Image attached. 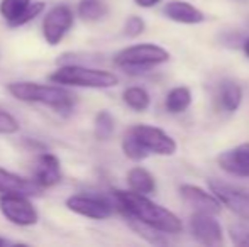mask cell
Wrapping results in <instances>:
<instances>
[{
  "label": "cell",
  "mask_w": 249,
  "mask_h": 247,
  "mask_svg": "<svg viewBox=\"0 0 249 247\" xmlns=\"http://www.w3.org/2000/svg\"><path fill=\"white\" fill-rule=\"evenodd\" d=\"M44 10V2H31V5L26 9V12L22 14V16L19 17L17 20H14L10 26L12 27H17V26H22V24H27V22H31V20L34 19V17H37L41 12Z\"/></svg>",
  "instance_id": "cell-28"
},
{
  "label": "cell",
  "mask_w": 249,
  "mask_h": 247,
  "mask_svg": "<svg viewBox=\"0 0 249 247\" xmlns=\"http://www.w3.org/2000/svg\"><path fill=\"white\" fill-rule=\"evenodd\" d=\"M12 242H9V241H5V239H2L0 237V247H3V246H10Z\"/></svg>",
  "instance_id": "cell-31"
},
{
  "label": "cell",
  "mask_w": 249,
  "mask_h": 247,
  "mask_svg": "<svg viewBox=\"0 0 249 247\" xmlns=\"http://www.w3.org/2000/svg\"><path fill=\"white\" fill-rule=\"evenodd\" d=\"M163 16L166 19L173 20L178 24H187V26H195V24H202L207 20L205 14L200 9H197L192 3L185 2V0H171L163 7Z\"/></svg>",
  "instance_id": "cell-13"
},
{
  "label": "cell",
  "mask_w": 249,
  "mask_h": 247,
  "mask_svg": "<svg viewBox=\"0 0 249 247\" xmlns=\"http://www.w3.org/2000/svg\"><path fill=\"white\" fill-rule=\"evenodd\" d=\"M180 197L183 198V201L192 207L195 212H205V214H213L217 215L222 210V203L215 195L210 191L207 193L205 190H202L200 186L195 185H181L180 186Z\"/></svg>",
  "instance_id": "cell-12"
},
{
  "label": "cell",
  "mask_w": 249,
  "mask_h": 247,
  "mask_svg": "<svg viewBox=\"0 0 249 247\" xmlns=\"http://www.w3.org/2000/svg\"><path fill=\"white\" fill-rule=\"evenodd\" d=\"M20 125L17 122V119L12 114L5 112L3 109H0V134H16L19 132Z\"/></svg>",
  "instance_id": "cell-27"
},
{
  "label": "cell",
  "mask_w": 249,
  "mask_h": 247,
  "mask_svg": "<svg viewBox=\"0 0 249 247\" xmlns=\"http://www.w3.org/2000/svg\"><path fill=\"white\" fill-rule=\"evenodd\" d=\"M41 188L36 180H27L17 173L0 168V193H17L26 197H39Z\"/></svg>",
  "instance_id": "cell-15"
},
{
  "label": "cell",
  "mask_w": 249,
  "mask_h": 247,
  "mask_svg": "<svg viewBox=\"0 0 249 247\" xmlns=\"http://www.w3.org/2000/svg\"><path fill=\"white\" fill-rule=\"evenodd\" d=\"M190 234L197 242L209 247L224 244V231L213 214L194 212L190 217Z\"/></svg>",
  "instance_id": "cell-8"
},
{
  "label": "cell",
  "mask_w": 249,
  "mask_h": 247,
  "mask_svg": "<svg viewBox=\"0 0 249 247\" xmlns=\"http://www.w3.org/2000/svg\"><path fill=\"white\" fill-rule=\"evenodd\" d=\"M122 152L125 158H129L131 161H144L146 158L151 154L148 149L127 131V134L122 139Z\"/></svg>",
  "instance_id": "cell-22"
},
{
  "label": "cell",
  "mask_w": 249,
  "mask_h": 247,
  "mask_svg": "<svg viewBox=\"0 0 249 247\" xmlns=\"http://www.w3.org/2000/svg\"><path fill=\"white\" fill-rule=\"evenodd\" d=\"M73 12L68 5H56L43 20V36L48 44L56 46L63 41L73 26Z\"/></svg>",
  "instance_id": "cell-9"
},
{
  "label": "cell",
  "mask_w": 249,
  "mask_h": 247,
  "mask_svg": "<svg viewBox=\"0 0 249 247\" xmlns=\"http://www.w3.org/2000/svg\"><path fill=\"white\" fill-rule=\"evenodd\" d=\"M144 31H146V22L142 17H139V16L127 17V20H125V24H124V36L138 37V36H141Z\"/></svg>",
  "instance_id": "cell-26"
},
{
  "label": "cell",
  "mask_w": 249,
  "mask_h": 247,
  "mask_svg": "<svg viewBox=\"0 0 249 247\" xmlns=\"http://www.w3.org/2000/svg\"><path fill=\"white\" fill-rule=\"evenodd\" d=\"M192 103V92L187 86H175L168 92L164 107L170 114H181L190 107Z\"/></svg>",
  "instance_id": "cell-19"
},
{
  "label": "cell",
  "mask_w": 249,
  "mask_h": 247,
  "mask_svg": "<svg viewBox=\"0 0 249 247\" xmlns=\"http://www.w3.org/2000/svg\"><path fill=\"white\" fill-rule=\"evenodd\" d=\"M243 51H244V54H246V56L249 58V37L243 43Z\"/></svg>",
  "instance_id": "cell-30"
},
{
  "label": "cell",
  "mask_w": 249,
  "mask_h": 247,
  "mask_svg": "<svg viewBox=\"0 0 249 247\" xmlns=\"http://www.w3.org/2000/svg\"><path fill=\"white\" fill-rule=\"evenodd\" d=\"M61 166L59 159L51 152H43L39 154L34 168V180L41 188H51L61 181Z\"/></svg>",
  "instance_id": "cell-14"
},
{
  "label": "cell",
  "mask_w": 249,
  "mask_h": 247,
  "mask_svg": "<svg viewBox=\"0 0 249 247\" xmlns=\"http://www.w3.org/2000/svg\"><path fill=\"white\" fill-rule=\"evenodd\" d=\"M66 208L73 214L82 217L93 218V220H105L112 215V205L104 198L97 197H83V195H73L66 198Z\"/></svg>",
  "instance_id": "cell-10"
},
{
  "label": "cell",
  "mask_w": 249,
  "mask_h": 247,
  "mask_svg": "<svg viewBox=\"0 0 249 247\" xmlns=\"http://www.w3.org/2000/svg\"><path fill=\"white\" fill-rule=\"evenodd\" d=\"M127 185L129 190L138 191L142 195H151L156 191V181H154V176L151 175L148 169L141 168V166H136L127 171Z\"/></svg>",
  "instance_id": "cell-17"
},
{
  "label": "cell",
  "mask_w": 249,
  "mask_h": 247,
  "mask_svg": "<svg viewBox=\"0 0 249 247\" xmlns=\"http://www.w3.org/2000/svg\"><path fill=\"white\" fill-rule=\"evenodd\" d=\"M243 103V88L239 83L232 82V80H226L220 83L219 88V105L222 110L232 114Z\"/></svg>",
  "instance_id": "cell-16"
},
{
  "label": "cell",
  "mask_w": 249,
  "mask_h": 247,
  "mask_svg": "<svg viewBox=\"0 0 249 247\" xmlns=\"http://www.w3.org/2000/svg\"><path fill=\"white\" fill-rule=\"evenodd\" d=\"M29 5L31 0H2L0 2V16L9 24H12L14 20H17L26 12Z\"/></svg>",
  "instance_id": "cell-23"
},
{
  "label": "cell",
  "mask_w": 249,
  "mask_h": 247,
  "mask_svg": "<svg viewBox=\"0 0 249 247\" xmlns=\"http://www.w3.org/2000/svg\"><path fill=\"white\" fill-rule=\"evenodd\" d=\"M217 163L229 175L237 178H249V142L220 152Z\"/></svg>",
  "instance_id": "cell-11"
},
{
  "label": "cell",
  "mask_w": 249,
  "mask_h": 247,
  "mask_svg": "<svg viewBox=\"0 0 249 247\" xmlns=\"http://www.w3.org/2000/svg\"><path fill=\"white\" fill-rule=\"evenodd\" d=\"M166 61H170V53L164 48L151 43H141L124 48L114 58V63L119 68L125 69V71L132 73V75L146 73L151 68L163 65Z\"/></svg>",
  "instance_id": "cell-4"
},
{
  "label": "cell",
  "mask_w": 249,
  "mask_h": 247,
  "mask_svg": "<svg viewBox=\"0 0 249 247\" xmlns=\"http://www.w3.org/2000/svg\"><path fill=\"white\" fill-rule=\"evenodd\" d=\"M50 80L56 85L80 86V88H112L119 83V78L112 71L99 68H89L83 65L59 66L50 75Z\"/></svg>",
  "instance_id": "cell-3"
},
{
  "label": "cell",
  "mask_w": 249,
  "mask_h": 247,
  "mask_svg": "<svg viewBox=\"0 0 249 247\" xmlns=\"http://www.w3.org/2000/svg\"><path fill=\"white\" fill-rule=\"evenodd\" d=\"M122 100L134 112H144L151 105L149 93L144 88H141V86H129V88H125L124 93H122Z\"/></svg>",
  "instance_id": "cell-20"
},
{
  "label": "cell",
  "mask_w": 249,
  "mask_h": 247,
  "mask_svg": "<svg viewBox=\"0 0 249 247\" xmlns=\"http://www.w3.org/2000/svg\"><path fill=\"white\" fill-rule=\"evenodd\" d=\"M7 92L20 102L43 103L61 115H68L75 107L73 95L61 86L41 85L34 82H14L7 85Z\"/></svg>",
  "instance_id": "cell-2"
},
{
  "label": "cell",
  "mask_w": 249,
  "mask_h": 247,
  "mask_svg": "<svg viewBox=\"0 0 249 247\" xmlns=\"http://www.w3.org/2000/svg\"><path fill=\"white\" fill-rule=\"evenodd\" d=\"M124 218L129 224V227H131L139 237L144 239L146 242H149V244H153V246H166L168 244L166 237H164V232H161V231H158V229L144 224V222H141L139 218L129 217V215H124Z\"/></svg>",
  "instance_id": "cell-18"
},
{
  "label": "cell",
  "mask_w": 249,
  "mask_h": 247,
  "mask_svg": "<svg viewBox=\"0 0 249 247\" xmlns=\"http://www.w3.org/2000/svg\"><path fill=\"white\" fill-rule=\"evenodd\" d=\"M134 2H136V5L142 7V9H151V7L158 5L161 0H134Z\"/></svg>",
  "instance_id": "cell-29"
},
{
  "label": "cell",
  "mask_w": 249,
  "mask_h": 247,
  "mask_svg": "<svg viewBox=\"0 0 249 247\" xmlns=\"http://www.w3.org/2000/svg\"><path fill=\"white\" fill-rule=\"evenodd\" d=\"M207 185H209L210 191L220 200L222 207L237 215L241 220L249 222V190L215 178L207 180Z\"/></svg>",
  "instance_id": "cell-5"
},
{
  "label": "cell",
  "mask_w": 249,
  "mask_h": 247,
  "mask_svg": "<svg viewBox=\"0 0 249 247\" xmlns=\"http://www.w3.org/2000/svg\"><path fill=\"white\" fill-rule=\"evenodd\" d=\"M108 9L100 0H82L78 3V17L85 22H97L107 16Z\"/></svg>",
  "instance_id": "cell-21"
},
{
  "label": "cell",
  "mask_w": 249,
  "mask_h": 247,
  "mask_svg": "<svg viewBox=\"0 0 249 247\" xmlns=\"http://www.w3.org/2000/svg\"><path fill=\"white\" fill-rule=\"evenodd\" d=\"M132 135L144 146L151 154L158 156H173L177 152V141L171 137L170 134L163 131L160 127H154V125L148 124H138L132 125L129 129Z\"/></svg>",
  "instance_id": "cell-6"
},
{
  "label": "cell",
  "mask_w": 249,
  "mask_h": 247,
  "mask_svg": "<svg viewBox=\"0 0 249 247\" xmlns=\"http://www.w3.org/2000/svg\"><path fill=\"white\" fill-rule=\"evenodd\" d=\"M231 242L237 247H249V225L234 224L229 227Z\"/></svg>",
  "instance_id": "cell-25"
},
{
  "label": "cell",
  "mask_w": 249,
  "mask_h": 247,
  "mask_svg": "<svg viewBox=\"0 0 249 247\" xmlns=\"http://www.w3.org/2000/svg\"><path fill=\"white\" fill-rule=\"evenodd\" d=\"M0 212L9 222L20 227L37 224V212L29 201V197L17 193H3L0 197Z\"/></svg>",
  "instance_id": "cell-7"
},
{
  "label": "cell",
  "mask_w": 249,
  "mask_h": 247,
  "mask_svg": "<svg viewBox=\"0 0 249 247\" xmlns=\"http://www.w3.org/2000/svg\"><path fill=\"white\" fill-rule=\"evenodd\" d=\"M112 195H114L115 205L119 207L122 215L139 218L144 224L170 235L180 234L183 231V224L180 218L171 210L149 200L148 195L138 193L132 190H114Z\"/></svg>",
  "instance_id": "cell-1"
},
{
  "label": "cell",
  "mask_w": 249,
  "mask_h": 247,
  "mask_svg": "<svg viewBox=\"0 0 249 247\" xmlns=\"http://www.w3.org/2000/svg\"><path fill=\"white\" fill-rule=\"evenodd\" d=\"M93 131H95V137L99 141L110 139V135L115 131V120L108 110H100L95 115V127H93Z\"/></svg>",
  "instance_id": "cell-24"
}]
</instances>
